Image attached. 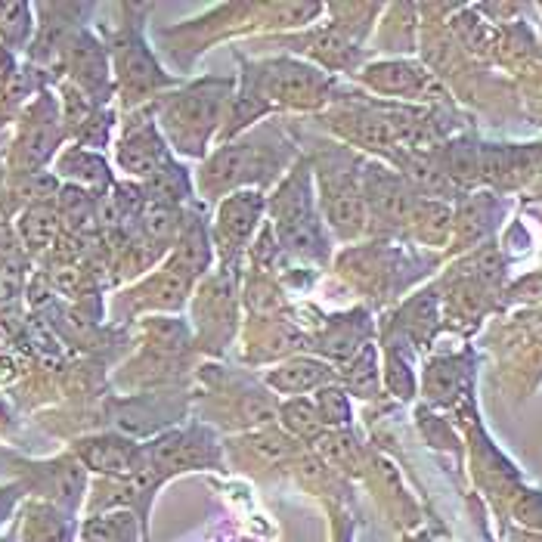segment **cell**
Returning <instances> with one entry per match:
<instances>
[{"mask_svg":"<svg viewBox=\"0 0 542 542\" xmlns=\"http://www.w3.org/2000/svg\"><path fill=\"white\" fill-rule=\"evenodd\" d=\"M282 412H285V422L292 425V431H298V434H316V425H320V412H316L310 403L295 400V403L285 406Z\"/></svg>","mask_w":542,"mask_h":542,"instance_id":"cell-14","label":"cell"},{"mask_svg":"<svg viewBox=\"0 0 542 542\" xmlns=\"http://www.w3.org/2000/svg\"><path fill=\"white\" fill-rule=\"evenodd\" d=\"M227 97L230 81H199L158 103V124H162L171 146L183 155H202Z\"/></svg>","mask_w":542,"mask_h":542,"instance_id":"cell-1","label":"cell"},{"mask_svg":"<svg viewBox=\"0 0 542 542\" xmlns=\"http://www.w3.org/2000/svg\"><path fill=\"white\" fill-rule=\"evenodd\" d=\"M276 214V233L282 248H289L304 258H326V239L320 223H316V205H313V186H310V171L301 165L289 180L282 183L279 196L273 202Z\"/></svg>","mask_w":542,"mask_h":542,"instance_id":"cell-2","label":"cell"},{"mask_svg":"<svg viewBox=\"0 0 542 542\" xmlns=\"http://www.w3.org/2000/svg\"><path fill=\"white\" fill-rule=\"evenodd\" d=\"M264 208V199L258 193H239L223 202L220 208V239L230 242H245L248 233L258 223V214Z\"/></svg>","mask_w":542,"mask_h":542,"instance_id":"cell-7","label":"cell"},{"mask_svg":"<svg viewBox=\"0 0 542 542\" xmlns=\"http://www.w3.org/2000/svg\"><path fill=\"white\" fill-rule=\"evenodd\" d=\"M388 381H391V388H394L400 397H409V394H412V375L406 372V363L397 360V357H391V363H388Z\"/></svg>","mask_w":542,"mask_h":542,"instance_id":"cell-17","label":"cell"},{"mask_svg":"<svg viewBox=\"0 0 542 542\" xmlns=\"http://www.w3.org/2000/svg\"><path fill=\"white\" fill-rule=\"evenodd\" d=\"M363 81L378 93H391V97H406V100H422L425 90L431 87V75L406 59L375 62V66L363 72Z\"/></svg>","mask_w":542,"mask_h":542,"instance_id":"cell-5","label":"cell"},{"mask_svg":"<svg viewBox=\"0 0 542 542\" xmlns=\"http://www.w3.org/2000/svg\"><path fill=\"white\" fill-rule=\"evenodd\" d=\"M409 223L416 227V236L428 245H440L446 236H450L453 227V214L440 202H419L416 211H412Z\"/></svg>","mask_w":542,"mask_h":542,"instance_id":"cell-10","label":"cell"},{"mask_svg":"<svg viewBox=\"0 0 542 542\" xmlns=\"http://www.w3.org/2000/svg\"><path fill=\"white\" fill-rule=\"evenodd\" d=\"M165 140L152 131V124H140L121 143V168L127 174H140V177H152L165 171Z\"/></svg>","mask_w":542,"mask_h":542,"instance_id":"cell-6","label":"cell"},{"mask_svg":"<svg viewBox=\"0 0 542 542\" xmlns=\"http://www.w3.org/2000/svg\"><path fill=\"white\" fill-rule=\"evenodd\" d=\"M320 419L323 422H332V425H344L347 419H350V406H347V397H344V391H323L320 394Z\"/></svg>","mask_w":542,"mask_h":542,"instance_id":"cell-15","label":"cell"},{"mask_svg":"<svg viewBox=\"0 0 542 542\" xmlns=\"http://www.w3.org/2000/svg\"><path fill=\"white\" fill-rule=\"evenodd\" d=\"M335 372L323 363H316V360H292V363H285L279 366L276 372H270V385L282 394H298V391H313V388H320L326 385V381H332Z\"/></svg>","mask_w":542,"mask_h":542,"instance_id":"cell-8","label":"cell"},{"mask_svg":"<svg viewBox=\"0 0 542 542\" xmlns=\"http://www.w3.org/2000/svg\"><path fill=\"white\" fill-rule=\"evenodd\" d=\"M62 524L53 515H35L28 521V542H62Z\"/></svg>","mask_w":542,"mask_h":542,"instance_id":"cell-16","label":"cell"},{"mask_svg":"<svg viewBox=\"0 0 542 542\" xmlns=\"http://www.w3.org/2000/svg\"><path fill=\"white\" fill-rule=\"evenodd\" d=\"M446 171L456 180H471L481 171V152H474L468 143H456L450 149V158H446Z\"/></svg>","mask_w":542,"mask_h":542,"instance_id":"cell-13","label":"cell"},{"mask_svg":"<svg viewBox=\"0 0 542 542\" xmlns=\"http://www.w3.org/2000/svg\"><path fill=\"white\" fill-rule=\"evenodd\" d=\"M81 456L97 471H127L137 456V450L121 437H97L81 443Z\"/></svg>","mask_w":542,"mask_h":542,"instance_id":"cell-9","label":"cell"},{"mask_svg":"<svg viewBox=\"0 0 542 542\" xmlns=\"http://www.w3.org/2000/svg\"><path fill=\"white\" fill-rule=\"evenodd\" d=\"M347 385L357 397H375L378 391V369H375V350L366 347L363 354L347 369Z\"/></svg>","mask_w":542,"mask_h":542,"instance_id":"cell-12","label":"cell"},{"mask_svg":"<svg viewBox=\"0 0 542 542\" xmlns=\"http://www.w3.org/2000/svg\"><path fill=\"white\" fill-rule=\"evenodd\" d=\"M276 165L279 158L273 146L267 143L261 146L258 137H245L239 143H230L220 152H214V158L202 171V189L208 196H214V193H223V189H233L236 183L270 177V168Z\"/></svg>","mask_w":542,"mask_h":542,"instance_id":"cell-3","label":"cell"},{"mask_svg":"<svg viewBox=\"0 0 542 542\" xmlns=\"http://www.w3.org/2000/svg\"><path fill=\"white\" fill-rule=\"evenodd\" d=\"M112 53L118 62V78H121L127 93H149L152 87H162L171 81L165 72H158L152 53L146 50V44L140 41V35L134 28H127L124 35L115 41Z\"/></svg>","mask_w":542,"mask_h":542,"instance_id":"cell-4","label":"cell"},{"mask_svg":"<svg viewBox=\"0 0 542 542\" xmlns=\"http://www.w3.org/2000/svg\"><path fill=\"white\" fill-rule=\"evenodd\" d=\"M490 217H493V202L487 196L471 199L459 214V239L477 242L481 236H487L490 233V223H487Z\"/></svg>","mask_w":542,"mask_h":542,"instance_id":"cell-11","label":"cell"}]
</instances>
